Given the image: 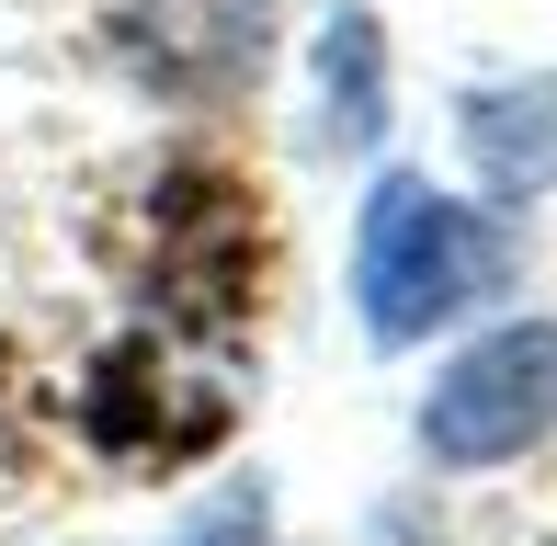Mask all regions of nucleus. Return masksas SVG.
<instances>
[{"label": "nucleus", "instance_id": "f257e3e1", "mask_svg": "<svg viewBox=\"0 0 557 546\" xmlns=\"http://www.w3.org/2000/svg\"><path fill=\"white\" fill-rule=\"evenodd\" d=\"M512 273V239L490 228L478 206L433 194L421 171H387L364 194V228H352V308H364L375 342H433L455 308Z\"/></svg>", "mask_w": 557, "mask_h": 546}, {"label": "nucleus", "instance_id": "f03ea898", "mask_svg": "<svg viewBox=\"0 0 557 546\" xmlns=\"http://www.w3.org/2000/svg\"><path fill=\"white\" fill-rule=\"evenodd\" d=\"M557 433V319H512V331H478L467 353L433 376L421 399V456L478 479V467H523Z\"/></svg>", "mask_w": 557, "mask_h": 546}, {"label": "nucleus", "instance_id": "7ed1b4c3", "mask_svg": "<svg viewBox=\"0 0 557 546\" xmlns=\"http://www.w3.org/2000/svg\"><path fill=\"white\" fill-rule=\"evenodd\" d=\"M114 58L160 80L171 103H216V91L262 80L273 58V0H137L114 23Z\"/></svg>", "mask_w": 557, "mask_h": 546}, {"label": "nucleus", "instance_id": "20e7f679", "mask_svg": "<svg viewBox=\"0 0 557 546\" xmlns=\"http://www.w3.org/2000/svg\"><path fill=\"white\" fill-rule=\"evenodd\" d=\"M455 137H467L478 183L490 194H546L557 183V69L546 80H490L455 103Z\"/></svg>", "mask_w": 557, "mask_h": 546}, {"label": "nucleus", "instance_id": "39448f33", "mask_svg": "<svg viewBox=\"0 0 557 546\" xmlns=\"http://www.w3.org/2000/svg\"><path fill=\"white\" fill-rule=\"evenodd\" d=\"M387 126V35H375V12H331L319 23V148H375Z\"/></svg>", "mask_w": 557, "mask_h": 546}, {"label": "nucleus", "instance_id": "423d86ee", "mask_svg": "<svg viewBox=\"0 0 557 546\" xmlns=\"http://www.w3.org/2000/svg\"><path fill=\"white\" fill-rule=\"evenodd\" d=\"M262 535H273V489H262V479H227L171 546H262Z\"/></svg>", "mask_w": 557, "mask_h": 546}]
</instances>
